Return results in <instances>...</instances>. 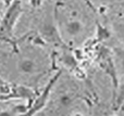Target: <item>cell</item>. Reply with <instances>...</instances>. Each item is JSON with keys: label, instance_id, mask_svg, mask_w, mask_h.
Masks as SVG:
<instances>
[{"label": "cell", "instance_id": "5bb4252c", "mask_svg": "<svg viewBox=\"0 0 124 116\" xmlns=\"http://www.w3.org/2000/svg\"><path fill=\"white\" fill-rule=\"evenodd\" d=\"M123 100H124V79H123V89H122V92L120 93V96H119V99H118V101H116L118 105H120L121 101H123Z\"/></svg>", "mask_w": 124, "mask_h": 116}, {"label": "cell", "instance_id": "3957f363", "mask_svg": "<svg viewBox=\"0 0 124 116\" xmlns=\"http://www.w3.org/2000/svg\"><path fill=\"white\" fill-rule=\"evenodd\" d=\"M61 75H62V69H59V71L49 79V82H48V84L46 85V87L44 88V90L37 96V98L34 100L32 105L28 108L27 112H26L25 114H22L20 116H34V115H36L37 113L40 112V111L47 105L52 88H54V86L56 85V82L59 80V78H60Z\"/></svg>", "mask_w": 124, "mask_h": 116}, {"label": "cell", "instance_id": "277c9868", "mask_svg": "<svg viewBox=\"0 0 124 116\" xmlns=\"http://www.w3.org/2000/svg\"><path fill=\"white\" fill-rule=\"evenodd\" d=\"M38 91L35 89L31 88V87L24 86V85H15L13 84L12 90H11L10 95H8L7 97L2 98L1 101H7V100H25L27 101V105L30 108L32 105V103L34 102V100L38 96Z\"/></svg>", "mask_w": 124, "mask_h": 116}, {"label": "cell", "instance_id": "30bf717a", "mask_svg": "<svg viewBox=\"0 0 124 116\" xmlns=\"http://www.w3.org/2000/svg\"><path fill=\"white\" fill-rule=\"evenodd\" d=\"M72 73H73V75H74L75 77L77 78V79H85L86 76H87L86 72L84 71V69L82 68L81 66H77L75 69H73Z\"/></svg>", "mask_w": 124, "mask_h": 116}, {"label": "cell", "instance_id": "9a60e30c", "mask_svg": "<svg viewBox=\"0 0 124 116\" xmlns=\"http://www.w3.org/2000/svg\"><path fill=\"white\" fill-rule=\"evenodd\" d=\"M12 2H13V0H2V4H3V7H4L6 9L8 8V7L10 6Z\"/></svg>", "mask_w": 124, "mask_h": 116}, {"label": "cell", "instance_id": "52a82bcc", "mask_svg": "<svg viewBox=\"0 0 124 116\" xmlns=\"http://www.w3.org/2000/svg\"><path fill=\"white\" fill-rule=\"evenodd\" d=\"M61 33L58 32L54 21L50 16L44 21L43 27H41V37L45 39L47 42H61Z\"/></svg>", "mask_w": 124, "mask_h": 116}, {"label": "cell", "instance_id": "7c38bea8", "mask_svg": "<svg viewBox=\"0 0 124 116\" xmlns=\"http://www.w3.org/2000/svg\"><path fill=\"white\" fill-rule=\"evenodd\" d=\"M19 116V113L16 112V110L13 106L10 110H2L1 113H0V116Z\"/></svg>", "mask_w": 124, "mask_h": 116}, {"label": "cell", "instance_id": "ac0fdd59", "mask_svg": "<svg viewBox=\"0 0 124 116\" xmlns=\"http://www.w3.org/2000/svg\"><path fill=\"white\" fill-rule=\"evenodd\" d=\"M123 41H124V33H123Z\"/></svg>", "mask_w": 124, "mask_h": 116}, {"label": "cell", "instance_id": "2e32d148", "mask_svg": "<svg viewBox=\"0 0 124 116\" xmlns=\"http://www.w3.org/2000/svg\"><path fill=\"white\" fill-rule=\"evenodd\" d=\"M71 116H84V115L82 114V113H73Z\"/></svg>", "mask_w": 124, "mask_h": 116}, {"label": "cell", "instance_id": "ba28073f", "mask_svg": "<svg viewBox=\"0 0 124 116\" xmlns=\"http://www.w3.org/2000/svg\"><path fill=\"white\" fill-rule=\"evenodd\" d=\"M60 62L65 67H68L69 69H71V72H72L73 69L76 68L77 66H79L78 60H77V58L75 56L74 52H71V51H64L63 53L61 54Z\"/></svg>", "mask_w": 124, "mask_h": 116}, {"label": "cell", "instance_id": "9c48e42d", "mask_svg": "<svg viewBox=\"0 0 124 116\" xmlns=\"http://www.w3.org/2000/svg\"><path fill=\"white\" fill-rule=\"evenodd\" d=\"M110 37H111V32L106 26H103L101 23L97 22L96 23V36H95L96 42H98V43L103 42V41L108 40Z\"/></svg>", "mask_w": 124, "mask_h": 116}, {"label": "cell", "instance_id": "7a4b0ae2", "mask_svg": "<svg viewBox=\"0 0 124 116\" xmlns=\"http://www.w3.org/2000/svg\"><path fill=\"white\" fill-rule=\"evenodd\" d=\"M97 62L98 65L106 75H108L111 79L112 86L114 88V96L118 95V89H119V78H118V73H116V68L114 65V61L112 58V53L107 47L101 46L98 50L97 53Z\"/></svg>", "mask_w": 124, "mask_h": 116}, {"label": "cell", "instance_id": "8992f818", "mask_svg": "<svg viewBox=\"0 0 124 116\" xmlns=\"http://www.w3.org/2000/svg\"><path fill=\"white\" fill-rule=\"evenodd\" d=\"M62 33L64 36L76 39L83 36L85 33V25L79 19H69L62 26Z\"/></svg>", "mask_w": 124, "mask_h": 116}, {"label": "cell", "instance_id": "e0dca14e", "mask_svg": "<svg viewBox=\"0 0 124 116\" xmlns=\"http://www.w3.org/2000/svg\"><path fill=\"white\" fill-rule=\"evenodd\" d=\"M111 116H119V115H118V114H112Z\"/></svg>", "mask_w": 124, "mask_h": 116}, {"label": "cell", "instance_id": "4fadbf2b", "mask_svg": "<svg viewBox=\"0 0 124 116\" xmlns=\"http://www.w3.org/2000/svg\"><path fill=\"white\" fill-rule=\"evenodd\" d=\"M27 1H28V4L34 9L40 8L44 3V0H27Z\"/></svg>", "mask_w": 124, "mask_h": 116}, {"label": "cell", "instance_id": "8fae6325", "mask_svg": "<svg viewBox=\"0 0 124 116\" xmlns=\"http://www.w3.org/2000/svg\"><path fill=\"white\" fill-rule=\"evenodd\" d=\"M59 101H60V104H62L63 106H68L69 104L72 103L73 98L71 97V96H69V95H63L62 97H60Z\"/></svg>", "mask_w": 124, "mask_h": 116}, {"label": "cell", "instance_id": "6da1fadb", "mask_svg": "<svg viewBox=\"0 0 124 116\" xmlns=\"http://www.w3.org/2000/svg\"><path fill=\"white\" fill-rule=\"evenodd\" d=\"M23 13V7H22V0H13V2L6 9L1 19V39L2 41H8L11 43L14 49L17 51V42L13 39V30H14L19 19Z\"/></svg>", "mask_w": 124, "mask_h": 116}, {"label": "cell", "instance_id": "5b68a950", "mask_svg": "<svg viewBox=\"0 0 124 116\" xmlns=\"http://www.w3.org/2000/svg\"><path fill=\"white\" fill-rule=\"evenodd\" d=\"M16 69L20 74L25 76H33L41 72V67L38 62L34 60V58H30V56L20 58L16 62Z\"/></svg>", "mask_w": 124, "mask_h": 116}]
</instances>
